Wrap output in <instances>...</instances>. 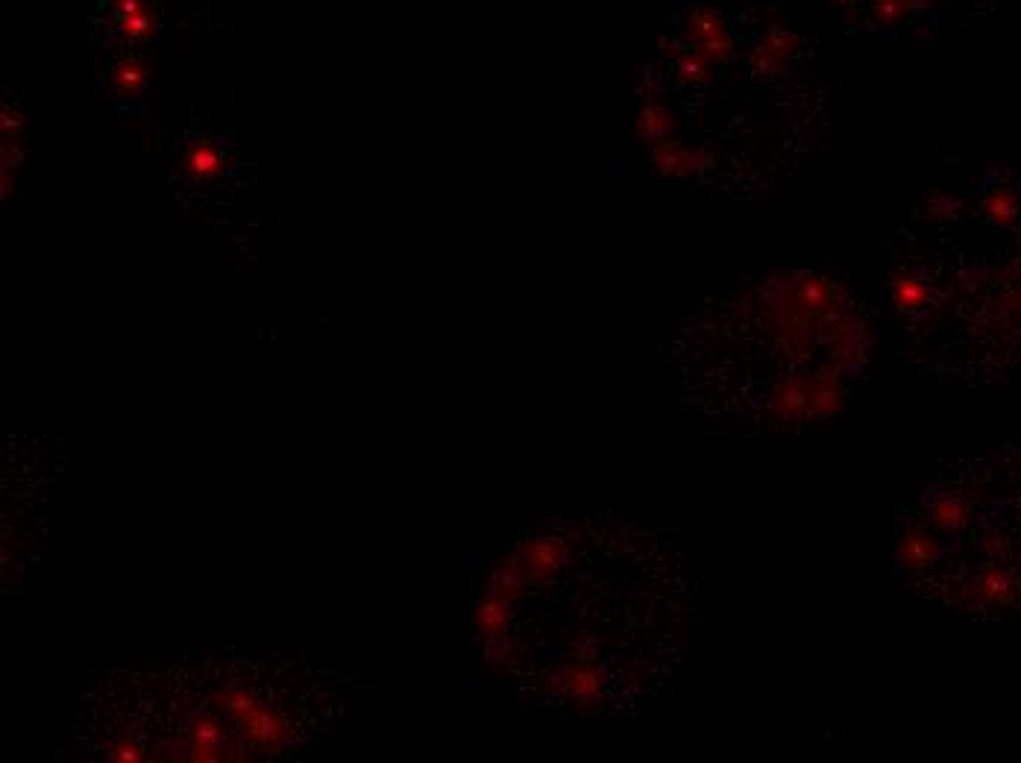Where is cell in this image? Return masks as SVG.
Here are the masks:
<instances>
[{
    "instance_id": "1",
    "label": "cell",
    "mask_w": 1021,
    "mask_h": 763,
    "mask_svg": "<svg viewBox=\"0 0 1021 763\" xmlns=\"http://www.w3.org/2000/svg\"><path fill=\"white\" fill-rule=\"evenodd\" d=\"M344 684L294 661L194 655L103 675L80 702L83 758L244 761L306 749L344 711Z\"/></svg>"
},
{
    "instance_id": "2",
    "label": "cell",
    "mask_w": 1021,
    "mask_h": 763,
    "mask_svg": "<svg viewBox=\"0 0 1021 763\" xmlns=\"http://www.w3.org/2000/svg\"><path fill=\"white\" fill-rule=\"evenodd\" d=\"M945 555V538L925 517H898L895 523V579H919Z\"/></svg>"
},
{
    "instance_id": "3",
    "label": "cell",
    "mask_w": 1021,
    "mask_h": 763,
    "mask_svg": "<svg viewBox=\"0 0 1021 763\" xmlns=\"http://www.w3.org/2000/svg\"><path fill=\"white\" fill-rule=\"evenodd\" d=\"M977 215L989 226L1010 229L1021 218V177L1013 168L995 165L975 180Z\"/></svg>"
},
{
    "instance_id": "4",
    "label": "cell",
    "mask_w": 1021,
    "mask_h": 763,
    "mask_svg": "<svg viewBox=\"0 0 1021 763\" xmlns=\"http://www.w3.org/2000/svg\"><path fill=\"white\" fill-rule=\"evenodd\" d=\"M922 517L942 538H960L975 523V505L960 488L931 485L922 496Z\"/></svg>"
},
{
    "instance_id": "5",
    "label": "cell",
    "mask_w": 1021,
    "mask_h": 763,
    "mask_svg": "<svg viewBox=\"0 0 1021 763\" xmlns=\"http://www.w3.org/2000/svg\"><path fill=\"white\" fill-rule=\"evenodd\" d=\"M799 50H801L799 36H796L793 30L775 24V27H769V30L763 33V39L755 45L752 56H749V65H752V71L760 74V77H778V74H787V71H790V65H793V59L799 56Z\"/></svg>"
},
{
    "instance_id": "6",
    "label": "cell",
    "mask_w": 1021,
    "mask_h": 763,
    "mask_svg": "<svg viewBox=\"0 0 1021 763\" xmlns=\"http://www.w3.org/2000/svg\"><path fill=\"white\" fill-rule=\"evenodd\" d=\"M892 306L904 317H922L933 306L931 276L919 268H901L892 273Z\"/></svg>"
},
{
    "instance_id": "7",
    "label": "cell",
    "mask_w": 1021,
    "mask_h": 763,
    "mask_svg": "<svg viewBox=\"0 0 1021 763\" xmlns=\"http://www.w3.org/2000/svg\"><path fill=\"white\" fill-rule=\"evenodd\" d=\"M708 162V153L699 150V147H687V144H678V141H664L658 150H655V165L658 171L664 174H672V177H690V174H699Z\"/></svg>"
},
{
    "instance_id": "8",
    "label": "cell",
    "mask_w": 1021,
    "mask_h": 763,
    "mask_svg": "<svg viewBox=\"0 0 1021 763\" xmlns=\"http://www.w3.org/2000/svg\"><path fill=\"white\" fill-rule=\"evenodd\" d=\"M719 30H728L725 27V18L713 9V6H699L693 9L684 24H681V42L687 47H699L705 39H711L713 33Z\"/></svg>"
},
{
    "instance_id": "9",
    "label": "cell",
    "mask_w": 1021,
    "mask_h": 763,
    "mask_svg": "<svg viewBox=\"0 0 1021 763\" xmlns=\"http://www.w3.org/2000/svg\"><path fill=\"white\" fill-rule=\"evenodd\" d=\"M115 18L130 42H141L153 33V18L147 0H115Z\"/></svg>"
},
{
    "instance_id": "10",
    "label": "cell",
    "mask_w": 1021,
    "mask_h": 763,
    "mask_svg": "<svg viewBox=\"0 0 1021 763\" xmlns=\"http://www.w3.org/2000/svg\"><path fill=\"white\" fill-rule=\"evenodd\" d=\"M910 18H919L907 0H866V21L875 30H898Z\"/></svg>"
},
{
    "instance_id": "11",
    "label": "cell",
    "mask_w": 1021,
    "mask_h": 763,
    "mask_svg": "<svg viewBox=\"0 0 1021 763\" xmlns=\"http://www.w3.org/2000/svg\"><path fill=\"white\" fill-rule=\"evenodd\" d=\"M713 65L696 50V47H687L675 56V77L687 86H705L711 80Z\"/></svg>"
},
{
    "instance_id": "12",
    "label": "cell",
    "mask_w": 1021,
    "mask_h": 763,
    "mask_svg": "<svg viewBox=\"0 0 1021 763\" xmlns=\"http://www.w3.org/2000/svg\"><path fill=\"white\" fill-rule=\"evenodd\" d=\"M672 127H675V124H672L669 109H666L658 97H652V100L646 103L643 115H640V135H643V138L661 141V138H666V135L672 133Z\"/></svg>"
},
{
    "instance_id": "13",
    "label": "cell",
    "mask_w": 1021,
    "mask_h": 763,
    "mask_svg": "<svg viewBox=\"0 0 1021 763\" xmlns=\"http://www.w3.org/2000/svg\"><path fill=\"white\" fill-rule=\"evenodd\" d=\"M109 80H112V86L121 91V94H135V91H141V86H144L147 71H144V65H141L138 59H124V62H118V65L112 68Z\"/></svg>"
},
{
    "instance_id": "14",
    "label": "cell",
    "mask_w": 1021,
    "mask_h": 763,
    "mask_svg": "<svg viewBox=\"0 0 1021 763\" xmlns=\"http://www.w3.org/2000/svg\"><path fill=\"white\" fill-rule=\"evenodd\" d=\"M185 165H188V171L194 177L206 180V177H215L221 171V153L212 144H194L188 159H185Z\"/></svg>"
},
{
    "instance_id": "15",
    "label": "cell",
    "mask_w": 1021,
    "mask_h": 763,
    "mask_svg": "<svg viewBox=\"0 0 1021 763\" xmlns=\"http://www.w3.org/2000/svg\"><path fill=\"white\" fill-rule=\"evenodd\" d=\"M696 50H699L711 65H728V62L737 56V42L731 39L728 30H719V33H713L711 39H705Z\"/></svg>"
},
{
    "instance_id": "16",
    "label": "cell",
    "mask_w": 1021,
    "mask_h": 763,
    "mask_svg": "<svg viewBox=\"0 0 1021 763\" xmlns=\"http://www.w3.org/2000/svg\"><path fill=\"white\" fill-rule=\"evenodd\" d=\"M960 212H963V203H960L954 194H948V191L933 194L931 203H928V215H931L933 221H942V224H945V221H957Z\"/></svg>"
},
{
    "instance_id": "17",
    "label": "cell",
    "mask_w": 1021,
    "mask_h": 763,
    "mask_svg": "<svg viewBox=\"0 0 1021 763\" xmlns=\"http://www.w3.org/2000/svg\"><path fill=\"white\" fill-rule=\"evenodd\" d=\"M907 3H910V6H913V12L922 18V15H931L933 9H936L942 0H907Z\"/></svg>"
},
{
    "instance_id": "18",
    "label": "cell",
    "mask_w": 1021,
    "mask_h": 763,
    "mask_svg": "<svg viewBox=\"0 0 1021 763\" xmlns=\"http://www.w3.org/2000/svg\"><path fill=\"white\" fill-rule=\"evenodd\" d=\"M834 6H840V9H845V12H851V9H857V6H863V0H831Z\"/></svg>"
}]
</instances>
